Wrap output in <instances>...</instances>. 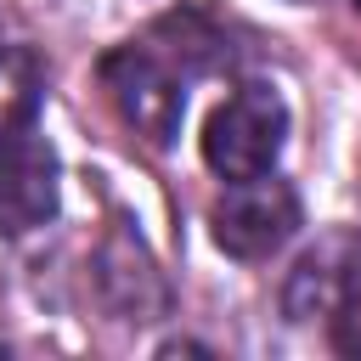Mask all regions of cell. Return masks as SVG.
<instances>
[{
  "instance_id": "obj_5",
  "label": "cell",
  "mask_w": 361,
  "mask_h": 361,
  "mask_svg": "<svg viewBox=\"0 0 361 361\" xmlns=\"http://www.w3.org/2000/svg\"><path fill=\"white\" fill-rule=\"evenodd\" d=\"M299 231V192L276 175L231 180L214 203V243L231 259H271Z\"/></svg>"
},
{
  "instance_id": "obj_6",
  "label": "cell",
  "mask_w": 361,
  "mask_h": 361,
  "mask_svg": "<svg viewBox=\"0 0 361 361\" xmlns=\"http://www.w3.org/2000/svg\"><path fill=\"white\" fill-rule=\"evenodd\" d=\"M355 11H361V0H355Z\"/></svg>"
},
{
  "instance_id": "obj_4",
  "label": "cell",
  "mask_w": 361,
  "mask_h": 361,
  "mask_svg": "<svg viewBox=\"0 0 361 361\" xmlns=\"http://www.w3.org/2000/svg\"><path fill=\"white\" fill-rule=\"evenodd\" d=\"M56 214V147L34 113H0V237H28Z\"/></svg>"
},
{
  "instance_id": "obj_3",
  "label": "cell",
  "mask_w": 361,
  "mask_h": 361,
  "mask_svg": "<svg viewBox=\"0 0 361 361\" xmlns=\"http://www.w3.org/2000/svg\"><path fill=\"white\" fill-rule=\"evenodd\" d=\"M96 73H102L107 102L118 107V118H124L141 141L169 147V141L180 135L186 90H180V73H175L164 56H152L147 45H118V51H107V56L96 62Z\"/></svg>"
},
{
  "instance_id": "obj_2",
  "label": "cell",
  "mask_w": 361,
  "mask_h": 361,
  "mask_svg": "<svg viewBox=\"0 0 361 361\" xmlns=\"http://www.w3.org/2000/svg\"><path fill=\"white\" fill-rule=\"evenodd\" d=\"M288 316H327L333 350L361 355V243L327 237L288 276Z\"/></svg>"
},
{
  "instance_id": "obj_1",
  "label": "cell",
  "mask_w": 361,
  "mask_h": 361,
  "mask_svg": "<svg viewBox=\"0 0 361 361\" xmlns=\"http://www.w3.org/2000/svg\"><path fill=\"white\" fill-rule=\"evenodd\" d=\"M288 141V102L271 85H237L203 124V164L220 180L271 175Z\"/></svg>"
}]
</instances>
